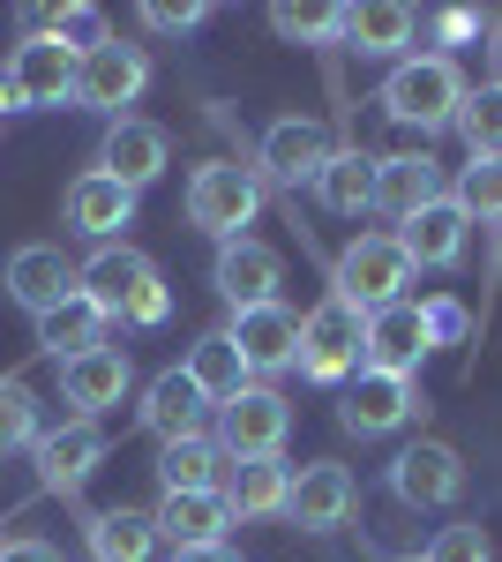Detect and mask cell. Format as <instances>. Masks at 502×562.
Instances as JSON below:
<instances>
[{
  "mask_svg": "<svg viewBox=\"0 0 502 562\" xmlns=\"http://www.w3.org/2000/svg\"><path fill=\"white\" fill-rule=\"evenodd\" d=\"M286 435H293L286 390L248 383L241 397L217 405V450H225V458H286Z\"/></svg>",
  "mask_w": 502,
  "mask_h": 562,
  "instance_id": "5b68a950",
  "label": "cell"
},
{
  "mask_svg": "<svg viewBox=\"0 0 502 562\" xmlns=\"http://www.w3.org/2000/svg\"><path fill=\"white\" fill-rule=\"evenodd\" d=\"M166 315H172V285L158 278V285H143V293H135V307H127L121 323H127V330H158Z\"/></svg>",
  "mask_w": 502,
  "mask_h": 562,
  "instance_id": "60d3db41",
  "label": "cell"
},
{
  "mask_svg": "<svg viewBox=\"0 0 502 562\" xmlns=\"http://www.w3.org/2000/svg\"><path fill=\"white\" fill-rule=\"evenodd\" d=\"M217 495H225V510H233V518H286L293 465H286V458H225Z\"/></svg>",
  "mask_w": 502,
  "mask_h": 562,
  "instance_id": "ffe728a7",
  "label": "cell"
},
{
  "mask_svg": "<svg viewBox=\"0 0 502 562\" xmlns=\"http://www.w3.org/2000/svg\"><path fill=\"white\" fill-rule=\"evenodd\" d=\"M172 562H241V555H233V540H217V548H172Z\"/></svg>",
  "mask_w": 502,
  "mask_h": 562,
  "instance_id": "7bdbcfd3",
  "label": "cell"
},
{
  "mask_svg": "<svg viewBox=\"0 0 502 562\" xmlns=\"http://www.w3.org/2000/svg\"><path fill=\"white\" fill-rule=\"evenodd\" d=\"M217 480H225V450L210 435H188V442H166L158 450V487L166 495H203Z\"/></svg>",
  "mask_w": 502,
  "mask_h": 562,
  "instance_id": "4dcf8cb0",
  "label": "cell"
},
{
  "mask_svg": "<svg viewBox=\"0 0 502 562\" xmlns=\"http://www.w3.org/2000/svg\"><path fill=\"white\" fill-rule=\"evenodd\" d=\"M420 38H435V53L450 60V45L480 38V15H472V8H435V15H420Z\"/></svg>",
  "mask_w": 502,
  "mask_h": 562,
  "instance_id": "f35d334b",
  "label": "cell"
},
{
  "mask_svg": "<svg viewBox=\"0 0 502 562\" xmlns=\"http://www.w3.org/2000/svg\"><path fill=\"white\" fill-rule=\"evenodd\" d=\"M420 323H427V346H465V338H472V307L450 301V293L420 301Z\"/></svg>",
  "mask_w": 502,
  "mask_h": 562,
  "instance_id": "74e56055",
  "label": "cell"
},
{
  "mask_svg": "<svg viewBox=\"0 0 502 562\" xmlns=\"http://www.w3.org/2000/svg\"><path fill=\"white\" fill-rule=\"evenodd\" d=\"M270 31L286 45H331V38H345V8H270Z\"/></svg>",
  "mask_w": 502,
  "mask_h": 562,
  "instance_id": "836d02e7",
  "label": "cell"
},
{
  "mask_svg": "<svg viewBox=\"0 0 502 562\" xmlns=\"http://www.w3.org/2000/svg\"><path fill=\"white\" fill-rule=\"evenodd\" d=\"M90 540V562H150V548H158V525H150V510H98V518L83 525Z\"/></svg>",
  "mask_w": 502,
  "mask_h": 562,
  "instance_id": "f546056e",
  "label": "cell"
},
{
  "mask_svg": "<svg viewBox=\"0 0 502 562\" xmlns=\"http://www.w3.org/2000/svg\"><path fill=\"white\" fill-rule=\"evenodd\" d=\"M465 240H472V217H465L450 195H435L420 217L398 225V248L413 256V270H450V262L465 256Z\"/></svg>",
  "mask_w": 502,
  "mask_h": 562,
  "instance_id": "7402d4cb",
  "label": "cell"
},
{
  "mask_svg": "<svg viewBox=\"0 0 502 562\" xmlns=\"http://www.w3.org/2000/svg\"><path fill=\"white\" fill-rule=\"evenodd\" d=\"M225 338L241 346L248 375H286V368H300V315H293L286 301H270V307H241V315L225 323Z\"/></svg>",
  "mask_w": 502,
  "mask_h": 562,
  "instance_id": "30bf717a",
  "label": "cell"
},
{
  "mask_svg": "<svg viewBox=\"0 0 502 562\" xmlns=\"http://www.w3.org/2000/svg\"><path fill=\"white\" fill-rule=\"evenodd\" d=\"M210 285L225 293V307L241 315V307H270L278 301V285H286V262H278V248H263V240H225L217 248V262H210Z\"/></svg>",
  "mask_w": 502,
  "mask_h": 562,
  "instance_id": "8fae6325",
  "label": "cell"
},
{
  "mask_svg": "<svg viewBox=\"0 0 502 562\" xmlns=\"http://www.w3.org/2000/svg\"><path fill=\"white\" fill-rule=\"evenodd\" d=\"M188 375H196V390H203L210 405H225V397H241V390L255 383L248 375V360H241V346L225 338V330H203L196 346H188V360H180Z\"/></svg>",
  "mask_w": 502,
  "mask_h": 562,
  "instance_id": "f1b7e54d",
  "label": "cell"
},
{
  "mask_svg": "<svg viewBox=\"0 0 502 562\" xmlns=\"http://www.w3.org/2000/svg\"><path fill=\"white\" fill-rule=\"evenodd\" d=\"M337 420H345V435H390V428H405V420H420L413 375H376V368H360V375L345 383V397H337Z\"/></svg>",
  "mask_w": 502,
  "mask_h": 562,
  "instance_id": "9c48e42d",
  "label": "cell"
},
{
  "mask_svg": "<svg viewBox=\"0 0 502 562\" xmlns=\"http://www.w3.org/2000/svg\"><path fill=\"white\" fill-rule=\"evenodd\" d=\"M360 346H368V315L353 301L323 293V301L300 315V375L308 383H345L360 368Z\"/></svg>",
  "mask_w": 502,
  "mask_h": 562,
  "instance_id": "277c9868",
  "label": "cell"
},
{
  "mask_svg": "<svg viewBox=\"0 0 502 562\" xmlns=\"http://www.w3.org/2000/svg\"><path fill=\"white\" fill-rule=\"evenodd\" d=\"M150 525H158V540H172V548H217L225 525H233V510H225L217 487H203V495H158Z\"/></svg>",
  "mask_w": 502,
  "mask_h": 562,
  "instance_id": "cb8c5ba5",
  "label": "cell"
},
{
  "mask_svg": "<svg viewBox=\"0 0 502 562\" xmlns=\"http://www.w3.org/2000/svg\"><path fill=\"white\" fill-rule=\"evenodd\" d=\"M315 203L331 217H360L376 211V158L353 143V150H331V166L315 173Z\"/></svg>",
  "mask_w": 502,
  "mask_h": 562,
  "instance_id": "4316f807",
  "label": "cell"
},
{
  "mask_svg": "<svg viewBox=\"0 0 502 562\" xmlns=\"http://www.w3.org/2000/svg\"><path fill=\"white\" fill-rule=\"evenodd\" d=\"M127 383H135V360H127V346H98V352H83V360H60V397L76 405V420L113 413V405L127 397Z\"/></svg>",
  "mask_w": 502,
  "mask_h": 562,
  "instance_id": "9a60e30c",
  "label": "cell"
},
{
  "mask_svg": "<svg viewBox=\"0 0 502 562\" xmlns=\"http://www.w3.org/2000/svg\"><path fill=\"white\" fill-rule=\"evenodd\" d=\"M203 420H210V397L196 390L188 368H166L158 383L143 390V428L158 442H188V435H203Z\"/></svg>",
  "mask_w": 502,
  "mask_h": 562,
  "instance_id": "603a6c76",
  "label": "cell"
},
{
  "mask_svg": "<svg viewBox=\"0 0 502 562\" xmlns=\"http://www.w3.org/2000/svg\"><path fill=\"white\" fill-rule=\"evenodd\" d=\"M60 217L83 233V240H113L121 225H135V188H121L113 173H76L68 180V195H60Z\"/></svg>",
  "mask_w": 502,
  "mask_h": 562,
  "instance_id": "ac0fdd59",
  "label": "cell"
},
{
  "mask_svg": "<svg viewBox=\"0 0 502 562\" xmlns=\"http://www.w3.org/2000/svg\"><path fill=\"white\" fill-rule=\"evenodd\" d=\"M143 83H150V53L127 45V38H113V45H98V53L76 60V105L83 113H113L121 121V105H135Z\"/></svg>",
  "mask_w": 502,
  "mask_h": 562,
  "instance_id": "8992f818",
  "label": "cell"
},
{
  "mask_svg": "<svg viewBox=\"0 0 502 562\" xmlns=\"http://www.w3.org/2000/svg\"><path fill=\"white\" fill-rule=\"evenodd\" d=\"M38 397L23 375H0V450H38Z\"/></svg>",
  "mask_w": 502,
  "mask_h": 562,
  "instance_id": "1f68e13d",
  "label": "cell"
},
{
  "mask_svg": "<svg viewBox=\"0 0 502 562\" xmlns=\"http://www.w3.org/2000/svg\"><path fill=\"white\" fill-rule=\"evenodd\" d=\"M331 135H323V121H308V113H286V121H270L263 128V173L278 180V188H315V173L331 166Z\"/></svg>",
  "mask_w": 502,
  "mask_h": 562,
  "instance_id": "7c38bea8",
  "label": "cell"
},
{
  "mask_svg": "<svg viewBox=\"0 0 502 562\" xmlns=\"http://www.w3.org/2000/svg\"><path fill=\"white\" fill-rule=\"evenodd\" d=\"M255 211H263V180H255L248 166L210 158V166L188 173V225L210 233L217 248H225V240H241V225H255Z\"/></svg>",
  "mask_w": 502,
  "mask_h": 562,
  "instance_id": "3957f363",
  "label": "cell"
},
{
  "mask_svg": "<svg viewBox=\"0 0 502 562\" xmlns=\"http://www.w3.org/2000/svg\"><path fill=\"white\" fill-rule=\"evenodd\" d=\"M420 38V15L405 0H368V8H345V45L353 53H376V60H405V45Z\"/></svg>",
  "mask_w": 502,
  "mask_h": 562,
  "instance_id": "d4e9b609",
  "label": "cell"
},
{
  "mask_svg": "<svg viewBox=\"0 0 502 562\" xmlns=\"http://www.w3.org/2000/svg\"><path fill=\"white\" fill-rule=\"evenodd\" d=\"M76 293H83V270L60 256L53 240H31V248H15V256H8V301L23 307L31 323L53 315L60 301H76Z\"/></svg>",
  "mask_w": 502,
  "mask_h": 562,
  "instance_id": "ba28073f",
  "label": "cell"
},
{
  "mask_svg": "<svg viewBox=\"0 0 502 562\" xmlns=\"http://www.w3.org/2000/svg\"><path fill=\"white\" fill-rule=\"evenodd\" d=\"M158 278H166V270L143 256V248L105 240V248L83 262V301H98L105 315H127V307H135V293H143V285H158Z\"/></svg>",
  "mask_w": 502,
  "mask_h": 562,
  "instance_id": "e0dca14e",
  "label": "cell"
},
{
  "mask_svg": "<svg viewBox=\"0 0 502 562\" xmlns=\"http://www.w3.org/2000/svg\"><path fill=\"white\" fill-rule=\"evenodd\" d=\"M353 503H360L353 473H345V465H331V458H315V465H300V473H293L286 525H300V532H331V525L353 518Z\"/></svg>",
  "mask_w": 502,
  "mask_h": 562,
  "instance_id": "2e32d148",
  "label": "cell"
},
{
  "mask_svg": "<svg viewBox=\"0 0 502 562\" xmlns=\"http://www.w3.org/2000/svg\"><path fill=\"white\" fill-rule=\"evenodd\" d=\"M38 487L45 495H83V480L105 465V435H98V420H68V428L38 435Z\"/></svg>",
  "mask_w": 502,
  "mask_h": 562,
  "instance_id": "5bb4252c",
  "label": "cell"
},
{
  "mask_svg": "<svg viewBox=\"0 0 502 562\" xmlns=\"http://www.w3.org/2000/svg\"><path fill=\"white\" fill-rule=\"evenodd\" d=\"M0 562H60V555H53V540L23 532V540H0Z\"/></svg>",
  "mask_w": 502,
  "mask_h": 562,
  "instance_id": "b9f144b4",
  "label": "cell"
},
{
  "mask_svg": "<svg viewBox=\"0 0 502 562\" xmlns=\"http://www.w3.org/2000/svg\"><path fill=\"white\" fill-rule=\"evenodd\" d=\"M105 323H113V315L76 293V301H60L53 315H38V346L53 352V360H83V352L113 346V338H105Z\"/></svg>",
  "mask_w": 502,
  "mask_h": 562,
  "instance_id": "83f0119b",
  "label": "cell"
},
{
  "mask_svg": "<svg viewBox=\"0 0 502 562\" xmlns=\"http://www.w3.org/2000/svg\"><path fill=\"white\" fill-rule=\"evenodd\" d=\"M443 188H435V158L420 150V158H376V211L382 217H420L427 203H435Z\"/></svg>",
  "mask_w": 502,
  "mask_h": 562,
  "instance_id": "484cf974",
  "label": "cell"
},
{
  "mask_svg": "<svg viewBox=\"0 0 502 562\" xmlns=\"http://www.w3.org/2000/svg\"><path fill=\"white\" fill-rule=\"evenodd\" d=\"M413 562H420V555H413Z\"/></svg>",
  "mask_w": 502,
  "mask_h": 562,
  "instance_id": "bcb514c9",
  "label": "cell"
},
{
  "mask_svg": "<svg viewBox=\"0 0 502 562\" xmlns=\"http://www.w3.org/2000/svg\"><path fill=\"white\" fill-rule=\"evenodd\" d=\"M488 83L502 90V15H495V23H488Z\"/></svg>",
  "mask_w": 502,
  "mask_h": 562,
  "instance_id": "ee69618b",
  "label": "cell"
},
{
  "mask_svg": "<svg viewBox=\"0 0 502 562\" xmlns=\"http://www.w3.org/2000/svg\"><path fill=\"white\" fill-rule=\"evenodd\" d=\"M458 128H465V143H472V158H502V90L495 83L465 90Z\"/></svg>",
  "mask_w": 502,
  "mask_h": 562,
  "instance_id": "d6a6232c",
  "label": "cell"
},
{
  "mask_svg": "<svg viewBox=\"0 0 502 562\" xmlns=\"http://www.w3.org/2000/svg\"><path fill=\"white\" fill-rule=\"evenodd\" d=\"M458 105H465V76H458V60H443V53H405L390 76H382V113L398 121V128H450L458 121Z\"/></svg>",
  "mask_w": 502,
  "mask_h": 562,
  "instance_id": "6da1fadb",
  "label": "cell"
},
{
  "mask_svg": "<svg viewBox=\"0 0 502 562\" xmlns=\"http://www.w3.org/2000/svg\"><path fill=\"white\" fill-rule=\"evenodd\" d=\"M405 285H413V256L398 248V233H360L331 270V293L337 301H353L360 315H376V307H398L405 301Z\"/></svg>",
  "mask_w": 502,
  "mask_h": 562,
  "instance_id": "7a4b0ae2",
  "label": "cell"
},
{
  "mask_svg": "<svg viewBox=\"0 0 502 562\" xmlns=\"http://www.w3.org/2000/svg\"><path fill=\"white\" fill-rule=\"evenodd\" d=\"M172 166V143H166V128L158 121H135V113H121L113 128H105V150H98V173H113L121 188H150V180Z\"/></svg>",
  "mask_w": 502,
  "mask_h": 562,
  "instance_id": "4fadbf2b",
  "label": "cell"
},
{
  "mask_svg": "<svg viewBox=\"0 0 502 562\" xmlns=\"http://www.w3.org/2000/svg\"><path fill=\"white\" fill-rule=\"evenodd\" d=\"M450 203L465 217H502V158H472L458 173V188H450Z\"/></svg>",
  "mask_w": 502,
  "mask_h": 562,
  "instance_id": "e575fe53",
  "label": "cell"
},
{
  "mask_svg": "<svg viewBox=\"0 0 502 562\" xmlns=\"http://www.w3.org/2000/svg\"><path fill=\"white\" fill-rule=\"evenodd\" d=\"M0 113H31V105H23V90H15V76H8V68H0Z\"/></svg>",
  "mask_w": 502,
  "mask_h": 562,
  "instance_id": "f6af8a7d",
  "label": "cell"
},
{
  "mask_svg": "<svg viewBox=\"0 0 502 562\" xmlns=\"http://www.w3.org/2000/svg\"><path fill=\"white\" fill-rule=\"evenodd\" d=\"M53 38L83 60V53H98V45H113V23H105L98 8H53Z\"/></svg>",
  "mask_w": 502,
  "mask_h": 562,
  "instance_id": "d590c367",
  "label": "cell"
},
{
  "mask_svg": "<svg viewBox=\"0 0 502 562\" xmlns=\"http://www.w3.org/2000/svg\"><path fill=\"white\" fill-rule=\"evenodd\" d=\"M203 15L210 8H196V0H180V8H172V0H150V8H143V31H203Z\"/></svg>",
  "mask_w": 502,
  "mask_h": 562,
  "instance_id": "ab89813d",
  "label": "cell"
},
{
  "mask_svg": "<svg viewBox=\"0 0 502 562\" xmlns=\"http://www.w3.org/2000/svg\"><path fill=\"white\" fill-rule=\"evenodd\" d=\"M390 487H398V503H413V510H443V503L465 495V458L450 442L420 435V442H405V450L390 458Z\"/></svg>",
  "mask_w": 502,
  "mask_h": 562,
  "instance_id": "52a82bcc",
  "label": "cell"
},
{
  "mask_svg": "<svg viewBox=\"0 0 502 562\" xmlns=\"http://www.w3.org/2000/svg\"><path fill=\"white\" fill-rule=\"evenodd\" d=\"M8 76L23 90V105H76V53L60 38H23L8 53Z\"/></svg>",
  "mask_w": 502,
  "mask_h": 562,
  "instance_id": "44dd1931",
  "label": "cell"
},
{
  "mask_svg": "<svg viewBox=\"0 0 502 562\" xmlns=\"http://www.w3.org/2000/svg\"><path fill=\"white\" fill-rule=\"evenodd\" d=\"M427 323H420L413 301L398 307H376L368 315V346H360V368H376V375H413L420 360H427Z\"/></svg>",
  "mask_w": 502,
  "mask_h": 562,
  "instance_id": "d6986e66",
  "label": "cell"
},
{
  "mask_svg": "<svg viewBox=\"0 0 502 562\" xmlns=\"http://www.w3.org/2000/svg\"><path fill=\"white\" fill-rule=\"evenodd\" d=\"M420 562H495V540H488V525H443Z\"/></svg>",
  "mask_w": 502,
  "mask_h": 562,
  "instance_id": "8d00e7d4",
  "label": "cell"
}]
</instances>
